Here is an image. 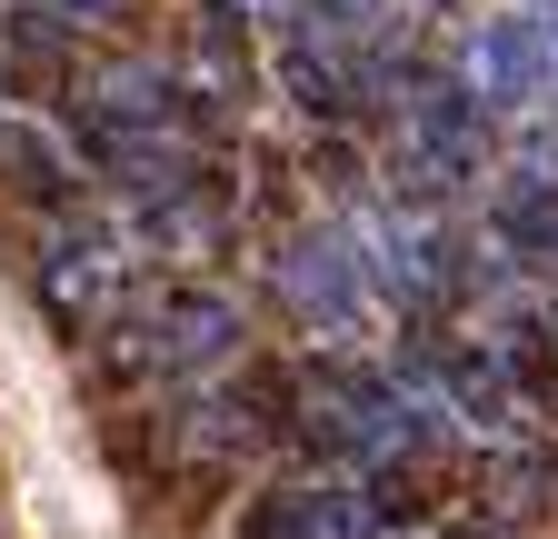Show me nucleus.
Masks as SVG:
<instances>
[{"mask_svg":"<svg viewBox=\"0 0 558 539\" xmlns=\"http://www.w3.org/2000/svg\"><path fill=\"white\" fill-rule=\"evenodd\" d=\"M250 11H259V0H250Z\"/></svg>","mask_w":558,"mask_h":539,"instance_id":"obj_14","label":"nucleus"},{"mask_svg":"<svg viewBox=\"0 0 558 539\" xmlns=\"http://www.w3.org/2000/svg\"><path fill=\"white\" fill-rule=\"evenodd\" d=\"M31 11H50V21H60L70 40H81V31H100V21H120V11H130V0H31Z\"/></svg>","mask_w":558,"mask_h":539,"instance_id":"obj_11","label":"nucleus"},{"mask_svg":"<svg viewBox=\"0 0 558 539\" xmlns=\"http://www.w3.org/2000/svg\"><path fill=\"white\" fill-rule=\"evenodd\" d=\"M250 539H379V500L349 480V469H319V480H290L250 510Z\"/></svg>","mask_w":558,"mask_h":539,"instance_id":"obj_9","label":"nucleus"},{"mask_svg":"<svg viewBox=\"0 0 558 539\" xmlns=\"http://www.w3.org/2000/svg\"><path fill=\"white\" fill-rule=\"evenodd\" d=\"M110 370L120 380H209V370H230L240 360V340H250V310H240V290L230 280H209V270H170V280L150 290V300H130L120 320H110Z\"/></svg>","mask_w":558,"mask_h":539,"instance_id":"obj_1","label":"nucleus"},{"mask_svg":"<svg viewBox=\"0 0 558 539\" xmlns=\"http://www.w3.org/2000/svg\"><path fill=\"white\" fill-rule=\"evenodd\" d=\"M269 290L279 310H290V330L310 340V360H349L379 330V290H369V270H360V240H349L339 220H310L269 250Z\"/></svg>","mask_w":558,"mask_h":539,"instance_id":"obj_2","label":"nucleus"},{"mask_svg":"<svg viewBox=\"0 0 558 539\" xmlns=\"http://www.w3.org/2000/svg\"><path fill=\"white\" fill-rule=\"evenodd\" d=\"M81 180H90V160L60 120H40L31 100H0V190L50 220V211H81Z\"/></svg>","mask_w":558,"mask_h":539,"instance_id":"obj_7","label":"nucleus"},{"mask_svg":"<svg viewBox=\"0 0 558 539\" xmlns=\"http://www.w3.org/2000/svg\"><path fill=\"white\" fill-rule=\"evenodd\" d=\"M488 250L519 260V270H558V180L548 170H509L499 190H488Z\"/></svg>","mask_w":558,"mask_h":539,"instance_id":"obj_10","label":"nucleus"},{"mask_svg":"<svg viewBox=\"0 0 558 539\" xmlns=\"http://www.w3.org/2000/svg\"><path fill=\"white\" fill-rule=\"evenodd\" d=\"M70 130H199L190 110V81H180V50H70Z\"/></svg>","mask_w":558,"mask_h":539,"instance_id":"obj_5","label":"nucleus"},{"mask_svg":"<svg viewBox=\"0 0 558 539\" xmlns=\"http://www.w3.org/2000/svg\"><path fill=\"white\" fill-rule=\"evenodd\" d=\"M269 81H279V100H290L310 130H349V120H369V110H379V81H369L360 40H349V31L319 11V0H300V11L279 21Z\"/></svg>","mask_w":558,"mask_h":539,"instance_id":"obj_4","label":"nucleus"},{"mask_svg":"<svg viewBox=\"0 0 558 539\" xmlns=\"http://www.w3.org/2000/svg\"><path fill=\"white\" fill-rule=\"evenodd\" d=\"M449 71L469 81V100L488 110V120H538L548 110V91H558V40L519 11H488V21H469L459 31V50H449Z\"/></svg>","mask_w":558,"mask_h":539,"instance_id":"obj_6","label":"nucleus"},{"mask_svg":"<svg viewBox=\"0 0 558 539\" xmlns=\"http://www.w3.org/2000/svg\"><path fill=\"white\" fill-rule=\"evenodd\" d=\"M548 340H558V310H548Z\"/></svg>","mask_w":558,"mask_h":539,"instance_id":"obj_12","label":"nucleus"},{"mask_svg":"<svg viewBox=\"0 0 558 539\" xmlns=\"http://www.w3.org/2000/svg\"><path fill=\"white\" fill-rule=\"evenodd\" d=\"M250 0H199L190 11V31H180V81H190V110L199 120H230L240 100H250Z\"/></svg>","mask_w":558,"mask_h":539,"instance_id":"obj_8","label":"nucleus"},{"mask_svg":"<svg viewBox=\"0 0 558 539\" xmlns=\"http://www.w3.org/2000/svg\"><path fill=\"white\" fill-rule=\"evenodd\" d=\"M548 120H558V91H548Z\"/></svg>","mask_w":558,"mask_h":539,"instance_id":"obj_13","label":"nucleus"},{"mask_svg":"<svg viewBox=\"0 0 558 539\" xmlns=\"http://www.w3.org/2000/svg\"><path fill=\"white\" fill-rule=\"evenodd\" d=\"M31 280H40V310L70 330V340H110V320L140 300V250H130V230H120V220L50 211Z\"/></svg>","mask_w":558,"mask_h":539,"instance_id":"obj_3","label":"nucleus"}]
</instances>
